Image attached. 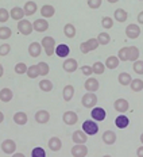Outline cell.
<instances>
[{
    "label": "cell",
    "mask_w": 143,
    "mask_h": 157,
    "mask_svg": "<svg viewBox=\"0 0 143 157\" xmlns=\"http://www.w3.org/2000/svg\"><path fill=\"white\" fill-rule=\"evenodd\" d=\"M103 141H104V144H107V145H112V144L116 142V134L111 132V130H107V132H104V134H103Z\"/></svg>",
    "instance_id": "23"
},
{
    "label": "cell",
    "mask_w": 143,
    "mask_h": 157,
    "mask_svg": "<svg viewBox=\"0 0 143 157\" xmlns=\"http://www.w3.org/2000/svg\"><path fill=\"white\" fill-rule=\"evenodd\" d=\"M130 104L127 102V99H116L115 103H113V109L119 113H126L128 110Z\"/></svg>",
    "instance_id": "15"
},
{
    "label": "cell",
    "mask_w": 143,
    "mask_h": 157,
    "mask_svg": "<svg viewBox=\"0 0 143 157\" xmlns=\"http://www.w3.org/2000/svg\"><path fill=\"white\" fill-rule=\"evenodd\" d=\"M118 58L120 61H128V49L127 48H122L118 52Z\"/></svg>",
    "instance_id": "42"
},
{
    "label": "cell",
    "mask_w": 143,
    "mask_h": 157,
    "mask_svg": "<svg viewBox=\"0 0 143 157\" xmlns=\"http://www.w3.org/2000/svg\"><path fill=\"white\" fill-rule=\"evenodd\" d=\"M27 76L30 77V78H35V77H38L39 76V71H38V65H31V67H28V69H27Z\"/></svg>",
    "instance_id": "37"
},
{
    "label": "cell",
    "mask_w": 143,
    "mask_h": 157,
    "mask_svg": "<svg viewBox=\"0 0 143 157\" xmlns=\"http://www.w3.org/2000/svg\"><path fill=\"white\" fill-rule=\"evenodd\" d=\"M12 157H26V156L23 155V153H14Z\"/></svg>",
    "instance_id": "51"
},
{
    "label": "cell",
    "mask_w": 143,
    "mask_h": 157,
    "mask_svg": "<svg viewBox=\"0 0 143 157\" xmlns=\"http://www.w3.org/2000/svg\"><path fill=\"white\" fill-rule=\"evenodd\" d=\"M41 53H42V45L39 42H32V44H30V46H28V54L31 57H38V56H41Z\"/></svg>",
    "instance_id": "16"
},
{
    "label": "cell",
    "mask_w": 143,
    "mask_h": 157,
    "mask_svg": "<svg viewBox=\"0 0 143 157\" xmlns=\"http://www.w3.org/2000/svg\"><path fill=\"white\" fill-rule=\"evenodd\" d=\"M101 25H103L104 29H112L113 19L111 18V16H104V18L101 19Z\"/></svg>",
    "instance_id": "43"
},
{
    "label": "cell",
    "mask_w": 143,
    "mask_h": 157,
    "mask_svg": "<svg viewBox=\"0 0 143 157\" xmlns=\"http://www.w3.org/2000/svg\"><path fill=\"white\" fill-rule=\"evenodd\" d=\"M62 95H64V99L66 100V102H70L72 98H73V95H74V87L70 86V84H69V86H66L64 88Z\"/></svg>",
    "instance_id": "31"
},
{
    "label": "cell",
    "mask_w": 143,
    "mask_h": 157,
    "mask_svg": "<svg viewBox=\"0 0 143 157\" xmlns=\"http://www.w3.org/2000/svg\"><path fill=\"white\" fill-rule=\"evenodd\" d=\"M50 119V114L46 110H39L37 114H35V121L38 123H46Z\"/></svg>",
    "instance_id": "17"
},
{
    "label": "cell",
    "mask_w": 143,
    "mask_h": 157,
    "mask_svg": "<svg viewBox=\"0 0 143 157\" xmlns=\"http://www.w3.org/2000/svg\"><path fill=\"white\" fill-rule=\"evenodd\" d=\"M113 18H115V21H116V22H119V23H123V22L127 21L128 14H127V12H126L123 8H118V10H115Z\"/></svg>",
    "instance_id": "22"
},
{
    "label": "cell",
    "mask_w": 143,
    "mask_h": 157,
    "mask_svg": "<svg viewBox=\"0 0 143 157\" xmlns=\"http://www.w3.org/2000/svg\"><path fill=\"white\" fill-rule=\"evenodd\" d=\"M115 125H116V127H119V129H126V127L130 125V119L126 115L120 114V115L115 119Z\"/></svg>",
    "instance_id": "24"
},
{
    "label": "cell",
    "mask_w": 143,
    "mask_h": 157,
    "mask_svg": "<svg viewBox=\"0 0 143 157\" xmlns=\"http://www.w3.org/2000/svg\"><path fill=\"white\" fill-rule=\"evenodd\" d=\"M90 117H92L93 121L96 122H100V121H104L107 117V113L103 107H93V110L90 111Z\"/></svg>",
    "instance_id": "9"
},
{
    "label": "cell",
    "mask_w": 143,
    "mask_h": 157,
    "mask_svg": "<svg viewBox=\"0 0 143 157\" xmlns=\"http://www.w3.org/2000/svg\"><path fill=\"white\" fill-rule=\"evenodd\" d=\"M12 96H14V94H12V91L9 88H2V91H0V100L2 102L4 103L9 102L12 99Z\"/></svg>",
    "instance_id": "28"
},
{
    "label": "cell",
    "mask_w": 143,
    "mask_h": 157,
    "mask_svg": "<svg viewBox=\"0 0 143 157\" xmlns=\"http://www.w3.org/2000/svg\"><path fill=\"white\" fill-rule=\"evenodd\" d=\"M92 69H93V73L101 75V73H104V71H105V65L103 63H100V61H97V63L92 65Z\"/></svg>",
    "instance_id": "38"
},
{
    "label": "cell",
    "mask_w": 143,
    "mask_h": 157,
    "mask_svg": "<svg viewBox=\"0 0 143 157\" xmlns=\"http://www.w3.org/2000/svg\"><path fill=\"white\" fill-rule=\"evenodd\" d=\"M139 2H143V0H139Z\"/></svg>",
    "instance_id": "57"
},
{
    "label": "cell",
    "mask_w": 143,
    "mask_h": 157,
    "mask_svg": "<svg viewBox=\"0 0 143 157\" xmlns=\"http://www.w3.org/2000/svg\"><path fill=\"white\" fill-rule=\"evenodd\" d=\"M136 155H138V157H143V145L136 149Z\"/></svg>",
    "instance_id": "49"
},
{
    "label": "cell",
    "mask_w": 143,
    "mask_h": 157,
    "mask_svg": "<svg viewBox=\"0 0 143 157\" xmlns=\"http://www.w3.org/2000/svg\"><path fill=\"white\" fill-rule=\"evenodd\" d=\"M62 121L66 125H76L77 121H79V117H77V114L74 113V111H66V113H64V117H62Z\"/></svg>",
    "instance_id": "12"
},
{
    "label": "cell",
    "mask_w": 143,
    "mask_h": 157,
    "mask_svg": "<svg viewBox=\"0 0 143 157\" xmlns=\"http://www.w3.org/2000/svg\"><path fill=\"white\" fill-rule=\"evenodd\" d=\"M27 65H26L24 63H18L15 65V72L18 75H23V73H26V72H27Z\"/></svg>",
    "instance_id": "44"
},
{
    "label": "cell",
    "mask_w": 143,
    "mask_h": 157,
    "mask_svg": "<svg viewBox=\"0 0 143 157\" xmlns=\"http://www.w3.org/2000/svg\"><path fill=\"white\" fill-rule=\"evenodd\" d=\"M31 157H46V152H45L43 148H41V146H37V148L32 149Z\"/></svg>",
    "instance_id": "40"
},
{
    "label": "cell",
    "mask_w": 143,
    "mask_h": 157,
    "mask_svg": "<svg viewBox=\"0 0 143 157\" xmlns=\"http://www.w3.org/2000/svg\"><path fill=\"white\" fill-rule=\"evenodd\" d=\"M72 138H73V142L76 144H85L88 141V134L82 130H76L72 136Z\"/></svg>",
    "instance_id": "13"
},
{
    "label": "cell",
    "mask_w": 143,
    "mask_h": 157,
    "mask_svg": "<svg viewBox=\"0 0 143 157\" xmlns=\"http://www.w3.org/2000/svg\"><path fill=\"white\" fill-rule=\"evenodd\" d=\"M37 65H38V71H39V76H47V75H49V71H50V68H49L47 63L42 61V63L37 64Z\"/></svg>",
    "instance_id": "36"
},
{
    "label": "cell",
    "mask_w": 143,
    "mask_h": 157,
    "mask_svg": "<svg viewBox=\"0 0 143 157\" xmlns=\"http://www.w3.org/2000/svg\"><path fill=\"white\" fill-rule=\"evenodd\" d=\"M70 152L73 157H85L88 155V148L85 144H76Z\"/></svg>",
    "instance_id": "6"
},
{
    "label": "cell",
    "mask_w": 143,
    "mask_h": 157,
    "mask_svg": "<svg viewBox=\"0 0 143 157\" xmlns=\"http://www.w3.org/2000/svg\"><path fill=\"white\" fill-rule=\"evenodd\" d=\"M118 80L122 86H130V83H131L132 78H131V76H130V73H127V72H122V73L119 75Z\"/></svg>",
    "instance_id": "33"
},
{
    "label": "cell",
    "mask_w": 143,
    "mask_h": 157,
    "mask_svg": "<svg viewBox=\"0 0 143 157\" xmlns=\"http://www.w3.org/2000/svg\"><path fill=\"white\" fill-rule=\"evenodd\" d=\"M138 23L143 25V11L139 12V15H138Z\"/></svg>",
    "instance_id": "50"
},
{
    "label": "cell",
    "mask_w": 143,
    "mask_h": 157,
    "mask_svg": "<svg viewBox=\"0 0 143 157\" xmlns=\"http://www.w3.org/2000/svg\"><path fill=\"white\" fill-rule=\"evenodd\" d=\"M97 48H99V41H97L96 38H90V39H88V41L82 42V44L80 45V50L82 54L89 53V52L95 50Z\"/></svg>",
    "instance_id": "2"
},
{
    "label": "cell",
    "mask_w": 143,
    "mask_h": 157,
    "mask_svg": "<svg viewBox=\"0 0 143 157\" xmlns=\"http://www.w3.org/2000/svg\"><path fill=\"white\" fill-rule=\"evenodd\" d=\"M103 157H111V156H109V155H105V156H103Z\"/></svg>",
    "instance_id": "56"
},
{
    "label": "cell",
    "mask_w": 143,
    "mask_h": 157,
    "mask_svg": "<svg viewBox=\"0 0 143 157\" xmlns=\"http://www.w3.org/2000/svg\"><path fill=\"white\" fill-rule=\"evenodd\" d=\"M96 39L99 41V45H108L109 42H111V37H109V34H107V33H100Z\"/></svg>",
    "instance_id": "35"
},
{
    "label": "cell",
    "mask_w": 143,
    "mask_h": 157,
    "mask_svg": "<svg viewBox=\"0 0 143 157\" xmlns=\"http://www.w3.org/2000/svg\"><path fill=\"white\" fill-rule=\"evenodd\" d=\"M141 142H142V145H143V133L141 134Z\"/></svg>",
    "instance_id": "55"
},
{
    "label": "cell",
    "mask_w": 143,
    "mask_h": 157,
    "mask_svg": "<svg viewBox=\"0 0 143 157\" xmlns=\"http://www.w3.org/2000/svg\"><path fill=\"white\" fill-rule=\"evenodd\" d=\"M11 35H12V31L9 27H7V26L0 27V39H8Z\"/></svg>",
    "instance_id": "39"
},
{
    "label": "cell",
    "mask_w": 143,
    "mask_h": 157,
    "mask_svg": "<svg viewBox=\"0 0 143 157\" xmlns=\"http://www.w3.org/2000/svg\"><path fill=\"white\" fill-rule=\"evenodd\" d=\"M132 68H134V72L136 75H143V61H141V60L134 61Z\"/></svg>",
    "instance_id": "41"
},
{
    "label": "cell",
    "mask_w": 143,
    "mask_h": 157,
    "mask_svg": "<svg viewBox=\"0 0 143 157\" xmlns=\"http://www.w3.org/2000/svg\"><path fill=\"white\" fill-rule=\"evenodd\" d=\"M70 53V49L68 45H65V44H61V45H58V46H56V54L58 56V57H61V58H65V57H68Z\"/></svg>",
    "instance_id": "19"
},
{
    "label": "cell",
    "mask_w": 143,
    "mask_h": 157,
    "mask_svg": "<svg viewBox=\"0 0 143 157\" xmlns=\"http://www.w3.org/2000/svg\"><path fill=\"white\" fill-rule=\"evenodd\" d=\"M28 121L27 118V114L23 113V111H19V113H16L14 115V122L16 125H26Z\"/></svg>",
    "instance_id": "25"
},
{
    "label": "cell",
    "mask_w": 143,
    "mask_h": 157,
    "mask_svg": "<svg viewBox=\"0 0 143 157\" xmlns=\"http://www.w3.org/2000/svg\"><path fill=\"white\" fill-rule=\"evenodd\" d=\"M3 73H4V69H3L2 64H0V77H2V76H3Z\"/></svg>",
    "instance_id": "53"
},
{
    "label": "cell",
    "mask_w": 143,
    "mask_h": 157,
    "mask_svg": "<svg viewBox=\"0 0 143 157\" xmlns=\"http://www.w3.org/2000/svg\"><path fill=\"white\" fill-rule=\"evenodd\" d=\"M81 72H82L85 76H90V75L93 73V69L90 65H84V67H81Z\"/></svg>",
    "instance_id": "48"
},
{
    "label": "cell",
    "mask_w": 143,
    "mask_h": 157,
    "mask_svg": "<svg viewBox=\"0 0 143 157\" xmlns=\"http://www.w3.org/2000/svg\"><path fill=\"white\" fill-rule=\"evenodd\" d=\"M130 87H131V90L134 91V92H141L143 90V80L142 78H132L131 83H130Z\"/></svg>",
    "instance_id": "29"
},
{
    "label": "cell",
    "mask_w": 143,
    "mask_h": 157,
    "mask_svg": "<svg viewBox=\"0 0 143 157\" xmlns=\"http://www.w3.org/2000/svg\"><path fill=\"white\" fill-rule=\"evenodd\" d=\"M84 87H85V90L88 91V92H96L97 90H99L100 84L99 81H97V78L95 77H88L85 84H84Z\"/></svg>",
    "instance_id": "11"
},
{
    "label": "cell",
    "mask_w": 143,
    "mask_h": 157,
    "mask_svg": "<svg viewBox=\"0 0 143 157\" xmlns=\"http://www.w3.org/2000/svg\"><path fill=\"white\" fill-rule=\"evenodd\" d=\"M39 88L43 92H50L53 90V83L50 80H47V78H43V80L39 81Z\"/></svg>",
    "instance_id": "34"
},
{
    "label": "cell",
    "mask_w": 143,
    "mask_h": 157,
    "mask_svg": "<svg viewBox=\"0 0 143 157\" xmlns=\"http://www.w3.org/2000/svg\"><path fill=\"white\" fill-rule=\"evenodd\" d=\"M34 27H32V23L28 22L27 19H22V21L18 22V31L23 35H30Z\"/></svg>",
    "instance_id": "5"
},
{
    "label": "cell",
    "mask_w": 143,
    "mask_h": 157,
    "mask_svg": "<svg viewBox=\"0 0 143 157\" xmlns=\"http://www.w3.org/2000/svg\"><path fill=\"white\" fill-rule=\"evenodd\" d=\"M47 145H49V148H50V150H53V152H57V150H60L62 148V142H61V140L58 138V137H51V138L49 140Z\"/></svg>",
    "instance_id": "21"
},
{
    "label": "cell",
    "mask_w": 143,
    "mask_h": 157,
    "mask_svg": "<svg viewBox=\"0 0 143 157\" xmlns=\"http://www.w3.org/2000/svg\"><path fill=\"white\" fill-rule=\"evenodd\" d=\"M119 63L120 60L118 58V56H109L108 58L105 60V68H108V69H116V68L119 67Z\"/></svg>",
    "instance_id": "20"
},
{
    "label": "cell",
    "mask_w": 143,
    "mask_h": 157,
    "mask_svg": "<svg viewBox=\"0 0 143 157\" xmlns=\"http://www.w3.org/2000/svg\"><path fill=\"white\" fill-rule=\"evenodd\" d=\"M9 18H11L9 11H7L6 8H0V23H6Z\"/></svg>",
    "instance_id": "45"
},
{
    "label": "cell",
    "mask_w": 143,
    "mask_h": 157,
    "mask_svg": "<svg viewBox=\"0 0 143 157\" xmlns=\"http://www.w3.org/2000/svg\"><path fill=\"white\" fill-rule=\"evenodd\" d=\"M81 103L86 109H93L97 104V96L95 95V92H86L81 99Z\"/></svg>",
    "instance_id": "4"
},
{
    "label": "cell",
    "mask_w": 143,
    "mask_h": 157,
    "mask_svg": "<svg viewBox=\"0 0 143 157\" xmlns=\"http://www.w3.org/2000/svg\"><path fill=\"white\" fill-rule=\"evenodd\" d=\"M64 34L66 35L68 38H73L76 37V27H74L72 23H66L64 27Z\"/></svg>",
    "instance_id": "32"
},
{
    "label": "cell",
    "mask_w": 143,
    "mask_h": 157,
    "mask_svg": "<svg viewBox=\"0 0 143 157\" xmlns=\"http://www.w3.org/2000/svg\"><path fill=\"white\" fill-rule=\"evenodd\" d=\"M3 121H4V114H3L2 111H0V123H2Z\"/></svg>",
    "instance_id": "52"
},
{
    "label": "cell",
    "mask_w": 143,
    "mask_h": 157,
    "mask_svg": "<svg viewBox=\"0 0 143 157\" xmlns=\"http://www.w3.org/2000/svg\"><path fill=\"white\" fill-rule=\"evenodd\" d=\"M62 68H64L65 72H68V73H73V72H76L77 68H79L77 60H74V58H68V60L64 61Z\"/></svg>",
    "instance_id": "10"
},
{
    "label": "cell",
    "mask_w": 143,
    "mask_h": 157,
    "mask_svg": "<svg viewBox=\"0 0 143 157\" xmlns=\"http://www.w3.org/2000/svg\"><path fill=\"white\" fill-rule=\"evenodd\" d=\"M101 0H88V6H89L92 10H96V8H99L100 6H101Z\"/></svg>",
    "instance_id": "47"
},
{
    "label": "cell",
    "mask_w": 143,
    "mask_h": 157,
    "mask_svg": "<svg viewBox=\"0 0 143 157\" xmlns=\"http://www.w3.org/2000/svg\"><path fill=\"white\" fill-rule=\"evenodd\" d=\"M32 27H34L35 31L38 33H45L49 29V23L46 19H37V21L32 23Z\"/></svg>",
    "instance_id": "14"
},
{
    "label": "cell",
    "mask_w": 143,
    "mask_h": 157,
    "mask_svg": "<svg viewBox=\"0 0 143 157\" xmlns=\"http://www.w3.org/2000/svg\"><path fill=\"white\" fill-rule=\"evenodd\" d=\"M128 49V61H136L139 58V49L136 46H127Z\"/></svg>",
    "instance_id": "30"
},
{
    "label": "cell",
    "mask_w": 143,
    "mask_h": 157,
    "mask_svg": "<svg viewBox=\"0 0 143 157\" xmlns=\"http://www.w3.org/2000/svg\"><path fill=\"white\" fill-rule=\"evenodd\" d=\"M82 132H85L88 136H95V134H97V132H99V125H97L96 121H93V119L84 121Z\"/></svg>",
    "instance_id": "3"
},
{
    "label": "cell",
    "mask_w": 143,
    "mask_h": 157,
    "mask_svg": "<svg viewBox=\"0 0 143 157\" xmlns=\"http://www.w3.org/2000/svg\"><path fill=\"white\" fill-rule=\"evenodd\" d=\"M41 45L46 52L47 57H50V56L56 53V39L53 37H43V39L41 41Z\"/></svg>",
    "instance_id": "1"
},
{
    "label": "cell",
    "mask_w": 143,
    "mask_h": 157,
    "mask_svg": "<svg viewBox=\"0 0 143 157\" xmlns=\"http://www.w3.org/2000/svg\"><path fill=\"white\" fill-rule=\"evenodd\" d=\"M2 150L6 155H14L16 152V144L12 140H4L2 142Z\"/></svg>",
    "instance_id": "8"
},
{
    "label": "cell",
    "mask_w": 143,
    "mask_h": 157,
    "mask_svg": "<svg viewBox=\"0 0 143 157\" xmlns=\"http://www.w3.org/2000/svg\"><path fill=\"white\" fill-rule=\"evenodd\" d=\"M126 35L130 39H136L141 35V27H139L136 23H131L126 27Z\"/></svg>",
    "instance_id": "7"
},
{
    "label": "cell",
    "mask_w": 143,
    "mask_h": 157,
    "mask_svg": "<svg viewBox=\"0 0 143 157\" xmlns=\"http://www.w3.org/2000/svg\"><path fill=\"white\" fill-rule=\"evenodd\" d=\"M9 52H11V46H9L8 44H3V45H0V56H2V57L7 56Z\"/></svg>",
    "instance_id": "46"
},
{
    "label": "cell",
    "mask_w": 143,
    "mask_h": 157,
    "mask_svg": "<svg viewBox=\"0 0 143 157\" xmlns=\"http://www.w3.org/2000/svg\"><path fill=\"white\" fill-rule=\"evenodd\" d=\"M37 4H35L34 2H31V0H28L27 3L24 4V7H23V10H24V14L27 15V16H31V15H34L35 12H37Z\"/></svg>",
    "instance_id": "26"
},
{
    "label": "cell",
    "mask_w": 143,
    "mask_h": 157,
    "mask_svg": "<svg viewBox=\"0 0 143 157\" xmlns=\"http://www.w3.org/2000/svg\"><path fill=\"white\" fill-rule=\"evenodd\" d=\"M24 15H26L24 14V10L20 8V7H14L11 11H9V16H11L14 21H22Z\"/></svg>",
    "instance_id": "18"
},
{
    "label": "cell",
    "mask_w": 143,
    "mask_h": 157,
    "mask_svg": "<svg viewBox=\"0 0 143 157\" xmlns=\"http://www.w3.org/2000/svg\"><path fill=\"white\" fill-rule=\"evenodd\" d=\"M54 14H56V10L50 4H45L43 7L41 8V15L43 16V18H51Z\"/></svg>",
    "instance_id": "27"
},
{
    "label": "cell",
    "mask_w": 143,
    "mask_h": 157,
    "mask_svg": "<svg viewBox=\"0 0 143 157\" xmlns=\"http://www.w3.org/2000/svg\"><path fill=\"white\" fill-rule=\"evenodd\" d=\"M107 2H109V3H116V2H119V0H107Z\"/></svg>",
    "instance_id": "54"
}]
</instances>
